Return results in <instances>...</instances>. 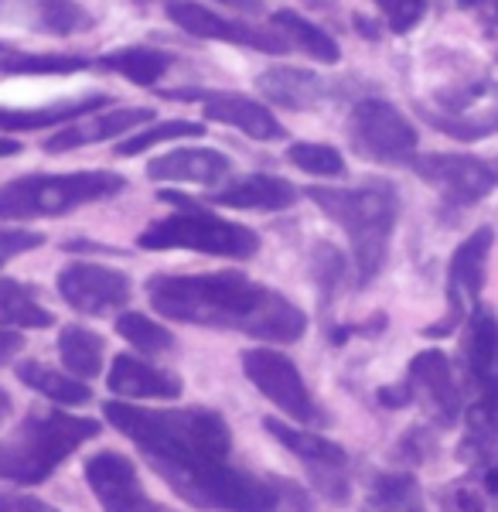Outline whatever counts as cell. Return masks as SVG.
<instances>
[{
	"label": "cell",
	"mask_w": 498,
	"mask_h": 512,
	"mask_svg": "<svg viewBox=\"0 0 498 512\" xmlns=\"http://www.w3.org/2000/svg\"><path fill=\"white\" fill-rule=\"evenodd\" d=\"M287 161L294 168L307 171L318 178H342L345 175V158L328 144H294L287 147Z\"/></svg>",
	"instance_id": "obj_34"
},
{
	"label": "cell",
	"mask_w": 498,
	"mask_h": 512,
	"mask_svg": "<svg viewBox=\"0 0 498 512\" xmlns=\"http://www.w3.org/2000/svg\"><path fill=\"white\" fill-rule=\"evenodd\" d=\"M461 4H481V0H461Z\"/></svg>",
	"instance_id": "obj_51"
},
{
	"label": "cell",
	"mask_w": 498,
	"mask_h": 512,
	"mask_svg": "<svg viewBox=\"0 0 498 512\" xmlns=\"http://www.w3.org/2000/svg\"><path fill=\"white\" fill-rule=\"evenodd\" d=\"M103 65L137 86H154L171 69V55L157 52V48H120V52L103 55Z\"/></svg>",
	"instance_id": "obj_29"
},
{
	"label": "cell",
	"mask_w": 498,
	"mask_h": 512,
	"mask_svg": "<svg viewBox=\"0 0 498 512\" xmlns=\"http://www.w3.org/2000/svg\"><path fill=\"white\" fill-rule=\"evenodd\" d=\"M35 24L38 31H48V35H76V31L93 28V18L76 0H38Z\"/></svg>",
	"instance_id": "obj_31"
},
{
	"label": "cell",
	"mask_w": 498,
	"mask_h": 512,
	"mask_svg": "<svg viewBox=\"0 0 498 512\" xmlns=\"http://www.w3.org/2000/svg\"><path fill=\"white\" fill-rule=\"evenodd\" d=\"M410 168L458 205H475L498 185L492 164L468 154H413Z\"/></svg>",
	"instance_id": "obj_12"
},
{
	"label": "cell",
	"mask_w": 498,
	"mask_h": 512,
	"mask_svg": "<svg viewBox=\"0 0 498 512\" xmlns=\"http://www.w3.org/2000/svg\"><path fill=\"white\" fill-rule=\"evenodd\" d=\"M38 246H45L41 233H31V229H0V267L7 260H14V256L38 250Z\"/></svg>",
	"instance_id": "obj_37"
},
{
	"label": "cell",
	"mask_w": 498,
	"mask_h": 512,
	"mask_svg": "<svg viewBox=\"0 0 498 512\" xmlns=\"http://www.w3.org/2000/svg\"><path fill=\"white\" fill-rule=\"evenodd\" d=\"M4 72H24V76H65V72L86 69V59L79 55H4L0 59Z\"/></svg>",
	"instance_id": "obj_35"
},
{
	"label": "cell",
	"mask_w": 498,
	"mask_h": 512,
	"mask_svg": "<svg viewBox=\"0 0 498 512\" xmlns=\"http://www.w3.org/2000/svg\"><path fill=\"white\" fill-rule=\"evenodd\" d=\"M14 373H18V379L28 390L41 393L52 403H62V407H82V403L93 400V390H89L86 379L65 376V373H58V369L45 366V362H21Z\"/></svg>",
	"instance_id": "obj_24"
},
{
	"label": "cell",
	"mask_w": 498,
	"mask_h": 512,
	"mask_svg": "<svg viewBox=\"0 0 498 512\" xmlns=\"http://www.w3.org/2000/svg\"><path fill=\"white\" fill-rule=\"evenodd\" d=\"M301 188H294L284 178L273 175H249L236 185L222 188V192L212 195L215 205H226V209H263V212H280L290 209L297 202Z\"/></svg>",
	"instance_id": "obj_23"
},
{
	"label": "cell",
	"mask_w": 498,
	"mask_h": 512,
	"mask_svg": "<svg viewBox=\"0 0 498 512\" xmlns=\"http://www.w3.org/2000/svg\"><path fill=\"white\" fill-rule=\"evenodd\" d=\"M410 383L427 407L434 410V417L441 420L444 427L458 424L461 417V390L454 383V373H451V362H447L444 352L437 349H427V352H417L410 362Z\"/></svg>",
	"instance_id": "obj_16"
},
{
	"label": "cell",
	"mask_w": 498,
	"mask_h": 512,
	"mask_svg": "<svg viewBox=\"0 0 498 512\" xmlns=\"http://www.w3.org/2000/svg\"><path fill=\"white\" fill-rule=\"evenodd\" d=\"M103 410L106 420L123 437H130L154 468L222 461L232 451V431L226 417L209 407L140 410L134 403L110 400Z\"/></svg>",
	"instance_id": "obj_2"
},
{
	"label": "cell",
	"mask_w": 498,
	"mask_h": 512,
	"mask_svg": "<svg viewBox=\"0 0 498 512\" xmlns=\"http://www.w3.org/2000/svg\"><path fill=\"white\" fill-rule=\"evenodd\" d=\"M263 431L304 461L314 489L325 495L328 502H338V506L348 502V454L342 444H335L331 437L301 431V427L287 424L280 417H263Z\"/></svg>",
	"instance_id": "obj_10"
},
{
	"label": "cell",
	"mask_w": 498,
	"mask_h": 512,
	"mask_svg": "<svg viewBox=\"0 0 498 512\" xmlns=\"http://www.w3.org/2000/svg\"><path fill=\"white\" fill-rule=\"evenodd\" d=\"M318 209H325L352 239V260L359 284H372L379 277L389 253V236L396 229L400 202L389 188H301Z\"/></svg>",
	"instance_id": "obj_4"
},
{
	"label": "cell",
	"mask_w": 498,
	"mask_h": 512,
	"mask_svg": "<svg viewBox=\"0 0 498 512\" xmlns=\"http://www.w3.org/2000/svg\"><path fill=\"white\" fill-rule=\"evenodd\" d=\"M372 502L386 512H423L420 485L410 472H386L372 482Z\"/></svg>",
	"instance_id": "obj_32"
},
{
	"label": "cell",
	"mask_w": 498,
	"mask_h": 512,
	"mask_svg": "<svg viewBox=\"0 0 498 512\" xmlns=\"http://www.w3.org/2000/svg\"><path fill=\"white\" fill-rule=\"evenodd\" d=\"M86 482L103 512H174L147 495L134 461L120 451H96L86 458Z\"/></svg>",
	"instance_id": "obj_11"
},
{
	"label": "cell",
	"mask_w": 498,
	"mask_h": 512,
	"mask_svg": "<svg viewBox=\"0 0 498 512\" xmlns=\"http://www.w3.org/2000/svg\"><path fill=\"white\" fill-rule=\"evenodd\" d=\"M168 18L178 24L181 31L195 38H212V41H229V45H246L256 52H287V41L280 38V31L267 28H249L243 21H229L219 18L215 11L202 4H188V0H174L168 7Z\"/></svg>",
	"instance_id": "obj_14"
},
{
	"label": "cell",
	"mask_w": 498,
	"mask_h": 512,
	"mask_svg": "<svg viewBox=\"0 0 498 512\" xmlns=\"http://www.w3.org/2000/svg\"><path fill=\"white\" fill-rule=\"evenodd\" d=\"M188 506L205 512H280L277 478H260L253 472L222 461H195V465H161L154 468Z\"/></svg>",
	"instance_id": "obj_5"
},
{
	"label": "cell",
	"mask_w": 498,
	"mask_h": 512,
	"mask_svg": "<svg viewBox=\"0 0 498 512\" xmlns=\"http://www.w3.org/2000/svg\"><path fill=\"white\" fill-rule=\"evenodd\" d=\"M21 352H24V335L11 332V328H0V366H7Z\"/></svg>",
	"instance_id": "obj_43"
},
{
	"label": "cell",
	"mask_w": 498,
	"mask_h": 512,
	"mask_svg": "<svg viewBox=\"0 0 498 512\" xmlns=\"http://www.w3.org/2000/svg\"><path fill=\"white\" fill-rule=\"evenodd\" d=\"M0 512H58L48 502L35 499V495H14V492H0Z\"/></svg>",
	"instance_id": "obj_41"
},
{
	"label": "cell",
	"mask_w": 498,
	"mask_h": 512,
	"mask_svg": "<svg viewBox=\"0 0 498 512\" xmlns=\"http://www.w3.org/2000/svg\"><path fill=\"white\" fill-rule=\"evenodd\" d=\"M376 396H379V403H383L386 410H403L406 403H413V396H417V390H413V383L406 379V383L383 386V390H379Z\"/></svg>",
	"instance_id": "obj_42"
},
{
	"label": "cell",
	"mask_w": 498,
	"mask_h": 512,
	"mask_svg": "<svg viewBox=\"0 0 498 512\" xmlns=\"http://www.w3.org/2000/svg\"><path fill=\"white\" fill-rule=\"evenodd\" d=\"M147 294L161 318L243 332L260 342L290 345L307 332V315L290 297L243 274H154Z\"/></svg>",
	"instance_id": "obj_1"
},
{
	"label": "cell",
	"mask_w": 498,
	"mask_h": 512,
	"mask_svg": "<svg viewBox=\"0 0 498 512\" xmlns=\"http://www.w3.org/2000/svg\"><path fill=\"white\" fill-rule=\"evenodd\" d=\"M314 270H318V280L325 284V294H331V287L345 277V256L331 246H321L318 256H314Z\"/></svg>",
	"instance_id": "obj_38"
},
{
	"label": "cell",
	"mask_w": 498,
	"mask_h": 512,
	"mask_svg": "<svg viewBox=\"0 0 498 512\" xmlns=\"http://www.w3.org/2000/svg\"><path fill=\"white\" fill-rule=\"evenodd\" d=\"M11 407H14V403H11V393L0 390V424H4L7 414H11Z\"/></svg>",
	"instance_id": "obj_48"
},
{
	"label": "cell",
	"mask_w": 498,
	"mask_h": 512,
	"mask_svg": "<svg viewBox=\"0 0 498 512\" xmlns=\"http://www.w3.org/2000/svg\"><path fill=\"white\" fill-rule=\"evenodd\" d=\"M219 4L232 7V11H243V14H263V11H267V4H263V0H219Z\"/></svg>",
	"instance_id": "obj_45"
},
{
	"label": "cell",
	"mask_w": 498,
	"mask_h": 512,
	"mask_svg": "<svg viewBox=\"0 0 498 512\" xmlns=\"http://www.w3.org/2000/svg\"><path fill=\"white\" fill-rule=\"evenodd\" d=\"M178 96H192L205 99V117L215 123H226L232 130H243L253 140H284L287 130L284 123L273 117V110H267L263 103L236 93H178Z\"/></svg>",
	"instance_id": "obj_17"
},
{
	"label": "cell",
	"mask_w": 498,
	"mask_h": 512,
	"mask_svg": "<svg viewBox=\"0 0 498 512\" xmlns=\"http://www.w3.org/2000/svg\"><path fill=\"white\" fill-rule=\"evenodd\" d=\"M106 386L113 393L127 396V400H178L181 396V379L168 373V369L147 366V362L134 359V355H116Z\"/></svg>",
	"instance_id": "obj_18"
},
{
	"label": "cell",
	"mask_w": 498,
	"mask_h": 512,
	"mask_svg": "<svg viewBox=\"0 0 498 512\" xmlns=\"http://www.w3.org/2000/svg\"><path fill=\"white\" fill-rule=\"evenodd\" d=\"M178 205L181 212L151 222L140 233L137 246H144V250H192L205 256H226V260H249L260 250V236L249 226L212 216L188 198H178Z\"/></svg>",
	"instance_id": "obj_7"
},
{
	"label": "cell",
	"mask_w": 498,
	"mask_h": 512,
	"mask_svg": "<svg viewBox=\"0 0 498 512\" xmlns=\"http://www.w3.org/2000/svg\"><path fill=\"white\" fill-rule=\"evenodd\" d=\"M485 492L498 499V461H492V468L485 472Z\"/></svg>",
	"instance_id": "obj_46"
},
{
	"label": "cell",
	"mask_w": 498,
	"mask_h": 512,
	"mask_svg": "<svg viewBox=\"0 0 498 512\" xmlns=\"http://www.w3.org/2000/svg\"><path fill=\"white\" fill-rule=\"evenodd\" d=\"M93 437H99V420L65 410H35L0 441V482L41 485Z\"/></svg>",
	"instance_id": "obj_3"
},
{
	"label": "cell",
	"mask_w": 498,
	"mask_h": 512,
	"mask_svg": "<svg viewBox=\"0 0 498 512\" xmlns=\"http://www.w3.org/2000/svg\"><path fill=\"white\" fill-rule=\"evenodd\" d=\"M481 4H488V7H492V11L498 14V0H481Z\"/></svg>",
	"instance_id": "obj_50"
},
{
	"label": "cell",
	"mask_w": 498,
	"mask_h": 512,
	"mask_svg": "<svg viewBox=\"0 0 498 512\" xmlns=\"http://www.w3.org/2000/svg\"><path fill=\"white\" fill-rule=\"evenodd\" d=\"M451 502L458 512H485V499H481L475 489H458L451 495Z\"/></svg>",
	"instance_id": "obj_44"
},
{
	"label": "cell",
	"mask_w": 498,
	"mask_h": 512,
	"mask_svg": "<svg viewBox=\"0 0 498 512\" xmlns=\"http://www.w3.org/2000/svg\"><path fill=\"white\" fill-rule=\"evenodd\" d=\"M277 489H280V512H314L311 499L301 485L287 482V478H277Z\"/></svg>",
	"instance_id": "obj_40"
},
{
	"label": "cell",
	"mask_w": 498,
	"mask_h": 512,
	"mask_svg": "<svg viewBox=\"0 0 498 512\" xmlns=\"http://www.w3.org/2000/svg\"><path fill=\"white\" fill-rule=\"evenodd\" d=\"M58 355H62L65 369L79 379H96L103 373V355H106V342L103 335L89 332L82 325H65L62 335H58Z\"/></svg>",
	"instance_id": "obj_25"
},
{
	"label": "cell",
	"mask_w": 498,
	"mask_h": 512,
	"mask_svg": "<svg viewBox=\"0 0 498 512\" xmlns=\"http://www.w3.org/2000/svg\"><path fill=\"white\" fill-rule=\"evenodd\" d=\"M110 96H82V99H65V103L52 106H38V110H0V130H41V127H55L72 117H82L86 110L106 106Z\"/></svg>",
	"instance_id": "obj_26"
},
{
	"label": "cell",
	"mask_w": 498,
	"mask_h": 512,
	"mask_svg": "<svg viewBox=\"0 0 498 512\" xmlns=\"http://www.w3.org/2000/svg\"><path fill=\"white\" fill-rule=\"evenodd\" d=\"M468 437L461 444V458H475V461H498V410L488 403H475L468 407Z\"/></svg>",
	"instance_id": "obj_30"
},
{
	"label": "cell",
	"mask_w": 498,
	"mask_h": 512,
	"mask_svg": "<svg viewBox=\"0 0 498 512\" xmlns=\"http://www.w3.org/2000/svg\"><path fill=\"white\" fill-rule=\"evenodd\" d=\"M58 294L79 315H113L130 301V280L120 270L99 267V263H72L58 274Z\"/></svg>",
	"instance_id": "obj_13"
},
{
	"label": "cell",
	"mask_w": 498,
	"mask_h": 512,
	"mask_svg": "<svg viewBox=\"0 0 498 512\" xmlns=\"http://www.w3.org/2000/svg\"><path fill=\"white\" fill-rule=\"evenodd\" d=\"M21 151V144L18 140H11V137H0V158H11V154H18Z\"/></svg>",
	"instance_id": "obj_47"
},
{
	"label": "cell",
	"mask_w": 498,
	"mask_h": 512,
	"mask_svg": "<svg viewBox=\"0 0 498 512\" xmlns=\"http://www.w3.org/2000/svg\"><path fill=\"white\" fill-rule=\"evenodd\" d=\"M151 117H154V110H144V106L106 110L86 123H76V127H69V130H58L55 137L45 140V151L62 154V151H76V147H86V144H99V140H106V137H123L127 130L140 127V123H147Z\"/></svg>",
	"instance_id": "obj_21"
},
{
	"label": "cell",
	"mask_w": 498,
	"mask_h": 512,
	"mask_svg": "<svg viewBox=\"0 0 498 512\" xmlns=\"http://www.w3.org/2000/svg\"><path fill=\"white\" fill-rule=\"evenodd\" d=\"M239 359H243V373L249 383L267 396L270 403H277L290 420L307 427L325 420L311 390H307L301 369L294 366V359H287L284 352H273V349H246Z\"/></svg>",
	"instance_id": "obj_9"
},
{
	"label": "cell",
	"mask_w": 498,
	"mask_h": 512,
	"mask_svg": "<svg viewBox=\"0 0 498 512\" xmlns=\"http://www.w3.org/2000/svg\"><path fill=\"white\" fill-rule=\"evenodd\" d=\"M116 335L127 338L134 349L140 352H168L174 349V335L171 328H164L161 321L137 315V311H127V315L116 318Z\"/></svg>",
	"instance_id": "obj_33"
},
{
	"label": "cell",
	"mask_w": 498,
	"mask_h": 512,
	"mask_svg": "<svg viewBox=\"0 0 498 512\" xmlns=\"http://www.w3.org/2000/svg\"><path fill=\"white\" fill-rule=\"evenodd\" d=\"M376 4L383 7V11L389 14V11H393V7H396V0H376Z\"/></svg>",
	"instance_id": "obj_49"
},
{
	"label": "cell",
	"mask_w": 498,
	"mask_h": 512,
	"mask_svg": "<svg viewBox=\"0 0 498 512\" xmlns=\"http://www.w3.org/2000/svg\"><path fill=\"white\" fill-rule=\"evenodd\" d=\"M52 311L38 304L31 287L18 280H0V328H48Z\"/></svg>",
	"instance_id": "obj_28"
},
{
	"label": "cell",
	"mask_w": 498,
	"mask_h": 512,
	"mask_svg": "<svg viewBox=\"0 0 498 512\" xmlns=\"http://www.w3.org/2000/svg\"><path fill=\"white\" fill-rule=\"evenodd\" d=\"M492 243H495V233L488 226H481L468 239H464L458 250H454L451 267H447V297H451V318L441 321V325H430L427 335L454 332V325L461 321V311H464V297H478L481 294Z\"/></svg>",
	"instance_id": "obj_15"
},
{
	"label": "cell",
	"mask_w": 498,
	"mask_h": 512,
	"mask_svg": "<svg viewBox=\"0 0 498 512\" xmlns=\"http://www.w3.org/2000/svg\"><path fill=\"white\" fill-rule=\"evenodd\" d=\"M127 188L113 171H76V175H31L0 188V219L65 216L89 202H103Z\"/></svg>",
	"instance_id": "obj_6"
},
{
	"label": "cell",
	"mask_w": 498,
	"mask_h": 512,
	"mask_svg": "<svg viewBox=\"0 0 498 512\" xmlns=\"http://www.w3.org/2000/svg\"><path fill=\"white\" fill-rule=\"evenodd\" d=\"M355 151L372 161L386 164H410L417 154V127L386 99H362L348 120Z\"/></svg>",
	"instance_id": "obj_8"
},
{
	"label": "cell",
	"mask_w": 498,
	"mask_h": 512,
	"mask_svg": "<svg viewBox=\"0 0 498 512\" xmlns=\"http://www.w3.org/2000/svg\"><path fill=\"white\" fill-rule=\"evenodd\" d=\"M178 137H202V123L195 120H164L157 123L151 130H140V134L127 137L116 151L120 154H144L151 151L157 144H168V140H178Z\"/></svg>",
	"instance_id": "obj_36"
},
{
	"label": "cell",
	"mask_w": 498,
	"mask_h": 512,
	"mask_svg": "<svg viewBox=\"0 0 498 512\" xmlns=\"http://www.w3.org/2000/svg\"><path fill=\"white\" fill-rule=\"evenodd\" d=\"M260 93L277 106H290V110H311L328 96V82L307 69H294V65H273L256 79Z\"/></svg>",
	"instance_id": "obj_22"
},
{
	"label": "cell",
	"mask_w": 498,
	"mask_h": 512,
	"mask_svg": "<svg viewBox=\"0 0 498 512\" xmlns=\"http://www.w3.org/2000/svg\"><path fill=\"white\" fill-rule=\"evenodd\" d=\"M464 359H468V373L481 390L478 400L498 410V321L488 311L471 315Z\"/></svg>",
	"instance_id": "obj_19"
},
{
	"label": "cell",
	"mask_w": 498,
	"mask_h": 512,
	"mask_svg": "<svg viewBox=\"0 0 498 512\" xmlns=\"http://www.w3.org/2000/svg\"><path fill=\"white\" fill-rule=\"evenodd\" d=\"M232 161L226 154L209 147H181V151L161 154L147 164V175L154 181H188V185H215L229 175Z\"/></svg>",
	"instance_id": "obj_20"
},
{
	"label": "cell",
	"mask_w": 498,
	"mask_h": 512,
	"mask_svg": "<svg viewBox=\"0 0 498 512\" xmlns=\"http://www.w3.org/2000/svg\"><path fill=\"white\" fill-rule=\"evenodd\" d=\"M273 28L284 31V35L294 41L304 55H311V59H318L325 65H335L338 59H342V48H338V41L331 38L325 28H318V24L301 18L297 11H277V14H273Z\"/></svg>",
	"instance_id": "obj_27"
},
{
	"label": "cell",
	"mask_w": 498,
	"mask_h": 512,
	"mask_svg": "<svg viewBox=\"0 0 498 512\" xmlns=\"http://www.w3.org/2000/svg\"><path fill=\"white\" fill-rule=\"evenodd\" d=\"M423 11H427V0H396V7L386 14L389 28H393L396 35H406V31H413L420 24Z\"/></svg>",
	"instance_id": "obj_39"
}]
</instances>
